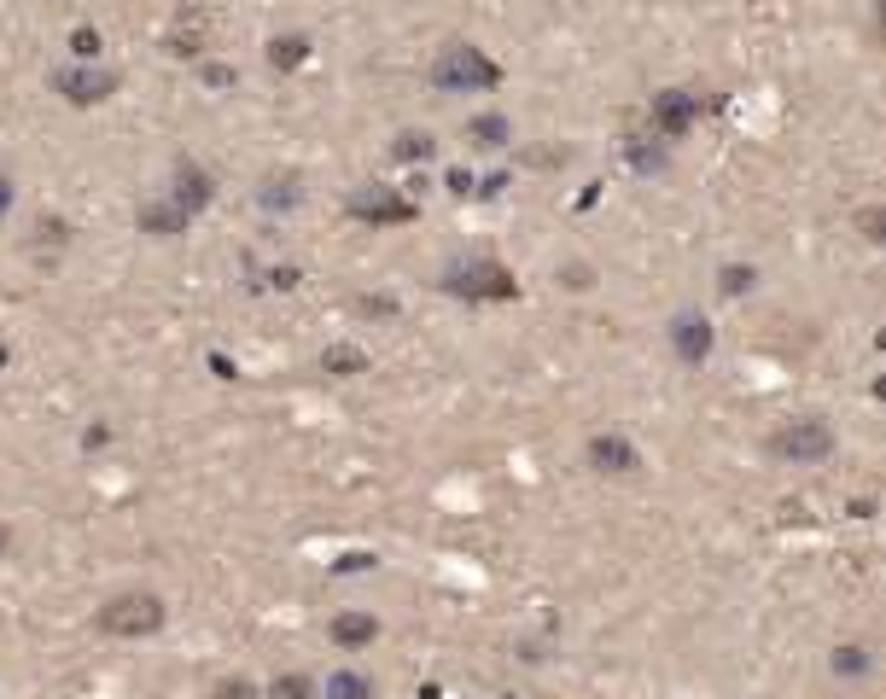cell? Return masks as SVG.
<instances>
[{"instance_id":"obj_5","label":"cell","mask_w":886,"mask_h":699,"mask_svg":"<svg viewBox=\"0 0 886 699\" xmlns=\"http://www.w3.org/2000/svg\"><path fill=\"white\" fill-rule=\"evenodd\" d=\"M374 688H368V676H350V670H339V676H327V699H368Z\"/></svg>"},{"instance_id":"obj_8","label":"cell","mask_w":886,"mask_h":699,"mask_svg":"<svg viewBox=\"0 0 886 699\" xmlns=\"http://www.w3.org/2000/svg\"><path fill=\"white\" fill-rule=\"evenodd\" d=\"M688 111H694V105H688V100H665V105H659V117H665V129H682V123H688Z\"/></svg>"},{"instance_id":"obj_3","label":"cell","mask_w":886,"mask_h":699,"mask_svg":"<svg viewBox=\"0 0 886 699\" xmlns=\"http://www.w3.org/2000/svg\"><path fill=\"white\" fill-rule=\"evenodd\" d=\"M828 426L822 420H799V426H787V432L770 437V449L776 455H787V461H817V455H828Z\"/></svg>"},{"instance_id":"obj_7","label":"cell","mask_w":886,"mask_h":699,"mask_svg":"<svg viewBox=\"0 0 886 699\" xmlns=\"http://www.w3.org/2000/svg\"><path fill=\"white\" fill-rule=\"evenodd\" d=\"M356 210H362V216H409V204L385 199V193H374V199H356Z\"/></svg>"},{"instance_id":"obj_6","label":"cell","mask_w":886,"mask_h":699,"mask_svg":"<svg viewBox=\"0 0 886 699\" xmlns=\"http://www.w3.org/2000/svg\"><path fill=\"white\" fill-rule=\"evenodd\" d=\"M374 618H339V624H333V635H339L344 647H356V641H374Z\"/></svg>"},{"instance_id":"obj_9","label":"cell","mask_w":886,"mask_h":699,"mask_svg":"<svg viewBox=\"0 0 886 699\" xmlns=\"http://www.w3.org/2000/svg\"><path fill=\"white\" fill-rule=\"evenodd\" d=\"M216 694H222V699H251V682H222Z\"/></svg>"},{"instance_id":"obj_2","label":"cell","mask_w":886,"mask_h":699,"mask_svg":"<svg viewBox=\"0 0 886 699\" xmlns=\"http://www.w3.org/2000/svg\"><path fill=\"white\" fill-rule=\"evenodd\" d=\"M496 76H502V70L490 65L478 47H461V41L438 59V88H490Z\"/></svg>"},{"instance_id":"obj_1","label":"cell","mask_w":886,"mask_h":699,"mask_svg":"<svg viewBox=\"0 0 886 699\" xmlns=\"http://www.w3.org/2000/svg\"><path fill=\"white\" fill-rule=\"evenodd\" d=\"M158 624H164V600L158 595H117L100 612L105 635H152Z\"/></svg>"},{"instance_id":"obj_10","label":"cell","mask_w":886,"mask_h":699,"mask_svg":"<svg viewBox=\"0 0 886 699\" xmlns=\"http://www.w3.org/2000/svg\"><path fill=\"white\" fill-rule=\"evenodd\" d=\"M0 548H6V531H0Z\"/></svg>"},{"instance_id":"obj_4","label":"cell","mask_w":886,"mask_h":699,"mask_svg":"<svg viewBox=\"0 0 886 699\" xmlns=\"http://www.w3.org/2000/svg\"><path fill=\"white\" fill-rule=\"evenodd\" d=\"M589 455L601 461V472H630V466H636V455H630L618 437H595V449H589Z\"/></svg>"}]
</instances>
